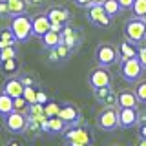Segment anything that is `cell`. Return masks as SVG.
<instances>
[{
	"instance_id": "f35d334b",
	"label": "cell",
	"mask_w": 146,
	"mask_h": 146,
	"mask_svg": "<svg viewBox=\"0 0 146 146\" xmlns=\"http://www.w3.org/2000/svg\"><path fill=\"white\" fill-rule=\"evenodd\" d=\"M26 143V139H18V137H13V139H9L7 141V146H13V144H15V146H18V144H24Z\"/></svg>"
},
{
	"instance_id": "2e32d148",
	"label": "cell",
	"mask_w": 146,
	"mask_h": 146,
	"mask_svg": "<svg viewBox=\"0 0 146 146\" xmlns=\"http://www.w3.org/2000/svg\"><path fill=\"white\" fill-rule=\"evenodd\" d=\"M70 55H71V48L68 44H64V42H60L58 46L48 49V58L51 62H62V60H66Z\"/></svg>"
},
{
	"instance_id": "ffe728a7",
	"label": "cell",
	"mask_w": 146,
	"mask_h": 146,
	"mask_svg": "<svg viewBox=\"0 0 146 146\" xmlns=\"http://www.w3.org/2000/svg\"><path fill=\"white\" fill-rule=\"evenodd\" d=\"M62 42L64 44H68L70 48H77V46L80 44V35H79V31L77 29H73L71 26H64V29H62Z\"/></svg>"
},
{
	"instance_id": "836d02e7",
	"label": "cell",
	"mask_w": 146,
	"mask_h": 146,
	"mask_svg": "<svg viewBox=\"0 0 146 146\" xmlns=\"http://www.w3.org/2000/svg\"><path fill=\"white\" fill-rule=\"evenodd\" d=\"M139 60H141V64L144 66V70H146V44L143 42V46H139Z\"/></svg>"
},
{
	"instance_id": "603a6c76",
	"label": "cell",
	"mask_w": 146,
	"mask_h": 146,
	"mask_svg": "<svg viewBox=\"0 0 146 146\" xmlns=\"http://www.w3.org/2000/svg\"><path fill=\"white\" fill-rule=\"evenodd\" d=\"M18 68H20V64H18L17 57H15V58H7V60H2V62H0V70H2L4 73H6L7 77H13V75H17Z\"/></svg>"
},
{
	"instance_id": "d6a6232c",
	"label": "cell",
	"mask_w": 146,
	"mask_h": 146,
	"mask_svg": "<svg viewBox=\"0 0 146 146\" xmlns=\"http://www.w3.org/2000/svg\"><path fill=\"white\" fill-rule=\"evenodd\" d=\"M11 7L7 0H0V18H11Z\"/></svg>"
},
{
	"instance_id": "9c48e42d",
	"label": "cell",
	"mask_w": 146,
	"mask_h": 146,
	"mask_svg": "<svg viewBox=\"0 0 146 146\" xmlns=\"http://www.w3.org/2000/svg\"><path fill=\"white\" fill-rule=\"evenodd\" d=\"M88 82L91 88H104V86H111V73L108 71L106 66H97L95 70L90 71Z\"/></svg>"
},
{
	"instance_id": "8fae6325",
	"label": "cell",
	"mask_w": 146,
	"mask_h": 146,
	"mask_svg": "<svg viewBox=\"0 0 146 146\" xmlns=\"http://www.w3.org/2000/svg\"><path fill=\"white\" fill-rule=\"evenodd\" d=\"M141 117L137 108H119V124L122 128H133L139 124Z\"/></svg>"
},
{
	"instance_id": "7bdbcfd3",
	"label": "cell",
	"mask_w": 146,
	"mask_h": 146,
	"mask_svg": "<svg viewBox=\"0 0 146 146\" xmlns=\"http://www.w3.org/2000/svg\"><path fill=\"white\" fill-rule=\"evenodd\" d=\"M143 18H144V22H146V15H144V17H143Z\"/></svg>"
},
{
	"instance_id": "277c9868",
	"label": "cell",
	"mask_w": 146,
	"mask_h": 146,
	"mask_svg": "<svg viewBox=\"0 0 146 146\" xmlns=\"http://www.w3.org/2000/svg\"><path fill=\"white\" fill-rule=\"evenodd\" d=\"M27 113L26 111H18V110H13L11 113H7L4 117V128L13 135H20L27 130Z\"/></svg>"
},
{
	"instance_id": "52a82bcc",
	"label": "cell",
	"mask_w": 146,
	"mask_h": 146,
	"mask_svg": "<svg viewBox=\"0 0 146 146\" xmlns=\"http://www.w3.org/2000/svg\"><path fill=\"white\" fill-rule=\"evenodd\" d=\"M97 126L104 131H113L119 124V110H115L113 106H108L106 110L97 115Z\"/></svg>"
},
{
	"instance_id": "4316f807",
	"label": "cell",
	"mask_w": 146,
	"mask_h": 146,
	"mask_svg": "<svg viewBox=\"0 0 146 146\" xmlns=\"http://www.w3.org/2000/svg\"><path fill=\"white\" fill-rule=\"evenodd\" d=\"M60 106L62 104L55 102V100H48V102L44 104V113L48 117H55V115H58V111H60Z\"/></svg>"
},
{
	"instance_id": "ba28073f",
	"label": "cell",
	"mask_w": 146,
	"mask_h": 146,
	"mask_svg": "<svg viewBox=\"0 0 146 146\" xmlns=\"http://www.w3.org/2000/svg\"><path fill=\"white\" fill-rule=\"evenodd\" d=\"M111 15H108V11L104 9L102 4H91L88 7V20L91 24L99 27H110L111 26Z\"/></svg>"
},
{
	"instance_id": "60d3db41",
	"label": "cell",
	"mask_w": 146,
	"mask_h": 146,
	"mask_svg": "<svg viewBox=\"0 0 146 146\" xmlns=\"http://www.w3.org/2000/svg\"><path fill=\"white\" fill-rule=\"evenodd\" d=\"M139 135H141V137H146V122H141V126H139Z\"/></svg>"
},
{
	"instance_id": "83f0119b",
	"label": "cell",
	"mask_w": 146,
	"mask_h": 146,
	"mask_svg": "<svg viewBox=\"0 0 146 146\" xmlns=\"http://www.w3.org/2000/svg\"><path fill=\"white\" fill-rule=\"evenodd\" d=\"M17 55H18L17 46H7V48L0 49V62H2V60H7V58H15Z\"/></svg>"
},
{
	"instance_id": "ac0fdd59",
	"label": "cell",
	"mask_w": 146,
	"mask_h": 146,
	"mask_svg": "<svg viewBox=\"0 0 146 146\" xmlns=\"http://www.w3.org/2000/svg\"><path fill=\"white\" fill-rule=\"evenodd\" d=\"M139 55V44L131 42V40H124L119 44V60H126V58H133Z\"/></svg>"
},
{
	"instance_id": "484cf974",
	"label": "cell",
	"mask_w": 146,
	"mask_h": 146,
	"mask_svg": "<svg viewBox=\"0 0 146 146\" xmlns=\"http://www.w3.org/2000/svg\"><path fill=\"white\" fill-rule=\"evenodd\" d=\"M102 6H104V9L108 11V15H111V17H115V15H119V13L122 11L119 0H104Z\"/></svg>"
},
{
	"instance_id": "e575fe53",
	"label": "cell",
	"mask_w": 146,
	"mask_h": 146,
	"mask_svg": "<svg viewBox=\"0 0 146 146\" xmlns=\"http://www.w3.org/2000/svg\"><path fill=\"white\" fill-rule=\"evenodd\" d=\"M48 100H49V97H48V93H46L44 90H36V102L46 104Z\"/></svg>"
},
{
	"instance_id": "f1b7e54d",
	"label": "cell",
	"mask_w": 146,
	"mask_h": 146,
	"mask_svg": "<svg viewBox=\"0 0 146 146\" xmlns=\"http://www.w3.org/2000/svg\"><path fill=\"white\" fill-rule=\"evenodd\" d=\"M135 17H144L146 15V0H133V6H131Z\"/></svg>"
},
{
	"instance_id": "7a4b0ae2",
	"label": "cell",
	"mask_w": 146,
	"mask_h": 146,
	"mask_svg": "<svg viewBox=\"0 0 146 146\" xmlns=\"http://www.w3.org/2000/svg\"><path fill=\"white\" fill-rule=\"evenodd\" d=\"M124 38L131 40L135 44H143L146 42V22L143 17H133V18H128L124 22Z\"/></svg>"
},
{
	"instance_id": "4dcf8cb0",
	"label": "cell",
	"mask_w": 146,
	"mask_h": 146,
	"mask_svg": "<svg viewBox=\"0 0 146 146\" xmlns=\"http://www.w3.org/2000/svg\"><path fill=\"white\" fill-rule=\"evenodd\" d=\"M24 97L29 104H35L36 102V88L35 86H26L24 88Z\"/></svg>"
},
{
	"instance_id": "cb8c5ba5",
	"label": "cell",
	"mask_w": 146,
	"mask_h": 146,
	"mask_svg": "<svg viewBox=\"0 0 146 146\" xmlns=\"http://www.w3.org/2000/svg\"><path fill=\"white\" fill-rule=\"evenodd\" d=\"M17 36L13 35L11 27H7V29H2L0 31V49L7 48V46H17Z\"/></svg>"
},
{
	"instance_id": "4fadbf2b",
	"label": "cell",
	"mask_w": 146,
	"mask_h": 146,
	"mask_svg": "<svg viewBox=\"0 0 146 146\" xmlns=\"http://www.w3.org/2000/svg\"><path fill=\"white\" fill-rule=\"evenodd\" d=\"M24 82H22L20 77H9V79L4 82V86H2V91H6L7 95H11L13 99L15 97H20V95H24Z\"/></svg>"
},
{
	"instance_id": "74e56055",
	"label": "cell",
	"mask_w": 146,
	"mask_h": 146,
	"mask_svg": "<svg viewBox=\"0 0 146 146\" xmlns=\"http://www.w3.org/2000/svg\"><path fill=\"white\" fill-rule=\"evenodd\" d=\"M73 4H75V6H79V7L88 9L91 6V0H73Z\"/></svg>"
},
{
	"instance_id": "d4e9b609",
	"label": "cell",
	"mask_w": 146,
	"mask_h": 146,
	"mask_svg": "<svg viewBox=\"0 0 146 146\" xmlns=\"http://www.w3.org/2000/svg\"><path fill=\"white\" fill-rule=\"evenodd\" d=\"M9 7H11V15H22V13L29 11V4L27 0H7Z\"/></svg>"
},
{
	"instance_id": "7c38bea8",
	"label": "cell",
	"mask_w": 146,
	"mask_h": 146,
	"mask_svg": "<svg viewBox=\"0 0 146 146\" xmlns=\"http://www.w3.org/2000/svg\"><path fill=\"white\" fill-rule=\"evenodd\" d=\"M58 117H60L68 126L79 124L80 122V110L77 108L75 104H62L60 111H58Z\"/></svg>"
},
{
	"instance_id": "5bb4252c",
	"label": "cell",
	"mask_w": 146,
	"mask_h": 146,
	"mask_svg": "<svg viewBox=\"0 0 146 146\" xmlns=\"http://www.w3.org/2000/svg\"><path fill=\"white\" fill-rule=\"evenodd\" d=\"M33 20V36H38V38H42V36L48 33L49 29H51V20H49V17L46 15H36L31 18Z\"/></svg>"
},
{
	"instance_id": "8d00e7d4",
	"label": "cell",
	"mask_w": 146,
	"mask_h": 146,
	"mask_svg": "<svg viewBox=\"0 0 146 146\" xmlns=\"http://www.w3.org/2000/svg\"><path fill=\"white\" fill-rule=\"evenodd\" d=\"M20 79H22V82H24V86H35V79L31 75H22Z\"/></svg>"
},
{
	"instance_id": "7402d4cb",
	"label": "cell",
	"mask_w": 146,
	"mask_h": 146,
	"mask_svg": "<svg viewBox=\"0 0 146 146\" xmlns=\"http://www.w3.org/2000/svg\"><path fill=\"white\" fill-rule=\"evenodd\" d=\"M13 110H15V99L11 95H7L6 91H0V117L4 119Z\"/></svg>"
},
{
	"instance_id": "9a60e30c",
	"label": "cell",
	"mask_w": 146,
	"mask_h": 146,
	"mask_svg": "<svg viewBox=\"0 0 146 146\" xmlns=\"http://www.w3.org/2000/svg\"><path fill=\"white\" fill-rule=\"evenodd\" d=\"M46 15L49 17L51 22H57V24H68L70 18H71L68 7H64V6H51L48 11H46Z\"/></svg>"
},
{
	"instance_id": "30bf717a",
	"label": "cell",
	"mask_w": 146,
	"mask_h": 146,
	"mask_svg": "<svg viewBox=\"0 0 146 146\" xmlns=\"http://www.w3.org/2000/svg\"><path fill=\"white\" fill-rule=\"evenodd\" d=\"M93 95L99 102L106 104V106H119V93H115V90L111 86H104V88H95Z\"/></svg>"
},
{
	"instance_id": "6da1fadb",
	"label": "cell",
	"mask_w": 146,
	"mask_h": 146,
	"mask_svg": "<svg viewBox=\"0 0 146 146\" xmlns=\"http://www.w3.org/2000/svg\"><path fill=\"white\" fill-rule=\"evenodd\" d=\"M64 143L70 146H90L95 143V135L90 126L73 124L64 131Z\"/></svg>"
},
{
	"instance_id": "8992f818",
	"label": "cell",
	"mask_w": 146,
	"mask_h": 146,
	"mask_svg": "<svg viewBox=\"0 0 146 146\" xmlns=\"http://www.w3.org/2000/svg\"><path fill=\"white\" fill-rule=\"evenodd\" d=\"M95 60H97L99 66H106V68L113 66L119 60V48H115L110 42L99 44L97 49H95Z\"/></svg>"
},
{
	"instance_id": "d6986e66",
	"label": "cell",
	"mask_w": 146,
	"mask_h": 146,
	"mask_svg": "<svg viewBox=\"0 0 146 146\" xmlns=\"http://www.w3.org/2000/svg\"><path fill=\"white\" fill-rule=\"evenodd\" d=\"M139 102L141 100L135 91H130V90L119 91V108H137Z\"/></svg>"
},
{
	"instance_id": "d590c367",
	"label": "cell",
	"mask_w": 146,
	"mask_h": 146,
	"mask_svg": "<svg viewBox=\"0 0 146 146\" xmlns=\"http://www.w3.org/2000/svg\"><path fill=\"white\" fill-rule=\"evenodd\" d=\"M46 2H48V0H27L29 7H35V9H38V7H44V6H46Z\"/></svg>"
},
{
	"instance_id": "e0dca14e",
	"label": "cell",
	"mask_w": 146,
	"mask_h": 146,
	"mask_svg": "<svg viewBox=\"0 0 146 146\" xmlns=\"http://www.w3.org/2000/svg\"><path fill=\"white\" fill-rule=\"evenodd\" d=\"M68 128H70V126H68L58 115L48 117V121L44 122V131H48V133H51V135H55V133H64Z\"/></svg>"
},
{
	"instance_id": "3957f363",
	"label": "cell",
	"mask_w": 146,
	"mask_h": 146,
	"mask_svg": "<svg viewBox=\"0 0 146 146\" xmlns=\"http://www.w3.org/2000/svg\"><path fill=\"white\" fill-rule=\"evenodd\" d=\"M9 27H11L13 35L17 36L18 42H26V40L33 35V20H31V17H27L26 13H22V15H13L11 22H9Z\"/></svg>"
},
{
	"instance_id": "44dd1931",
	"label": "cell",
	"mask_w": 146,
	"mask_h": 146,
	"mask_svg": "<svg viewBox=\"0 0 146 146\" xmlns=\"http://www.w3.org/2000/svg\"><path fill=\"white\" fill-rule=\"evenodd\" d=\"M42 46L46 49H49V48H55V46H58L62 42V31H55V29H49L48 33H46L42 38Z\"/></svg>"
},
{
	"instance_id": "1f68e13d",
	"label": "cell",
	"mask_w": 146,
	"mask_h": 146,
	"mask_svg": "<svg viewBox=\"0 0 146 146\" xmlns=\"http://www.w3.org/2000/svg\"><path fill=\"white\" fill-rule=\"evenodd\" d=\"M135 93L139 97L141 102H146V80H141L139 84L135 86Z\"/></svg>"
},
{
	"instance_id": "f546056e",
	"label": "cell",
	"mask_w": 146,
	"mask_h": 146,
	"mask_svg": "<svg viewBox=\"0 0 146 146\" xmlns=\"http://www.w3.org/2000/svg\"><path fill=\"white\" fill-rule=\"evenodd\" d=\"M29 106H31V104L26 100L24 95H20V97H15V110H18V111H26V113H27Z\"/></svg>"
},
{
	"instance_id": "ab89813d",
	"label": "cell",
	"mask_w": 146,
	"mask_h": 146,
	"mask_svg": "<svg viewBox=\"0 0 146 146\" xmlns=\"http://www.w3.org/2000/svg\"><path fill=\"white\" fill-rule=\"evenodd\" d=\"M119 4H121L122 9H131V6H133V0H119Z\"/></svg>"
},
{
	"instance_id": "b9f144b4",
	"label": "cell",
	"mask_w": 146,
	"mask_h": 146,
	"mask_svg": "<svg viewBox=\"0 0 146 146\" xmlns=\"http://www.w3.org/2000/svg\"><path fill=\"white\" fill-rule=\"evenodd\" d=\"M104 0H91V4H102Z\"/></svg>"
},
{
	"instance_id": "5b68a950",
	"label": "cell",
	"mask_w": 146,
	"mask_h": 146,
	"mask_svg": "<svg viewBox=\"0 0 146 146\" xmlns=\"http://www.w3.org/2000/svg\"><path fill=\"white\" fill-rule=\"evenodd\" d=\"M119 70H121V77L126 82H137L141 77H143V73H144V66L141 64L139 57H133V58L121 60Z\"/></svg>"
}]
</instances>
